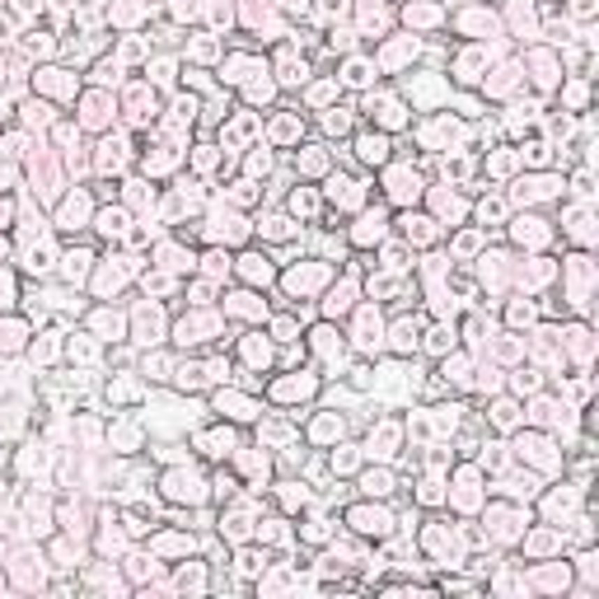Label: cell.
<instances>
[{
    "label": "cell",
    "mask_w": 599,
    "mask_h": 599,
    "mask_svg": "<svg viewBox=\"0 0 599 599\" xmlns=\"http://www.w3.org/2000/svg\"><path fill=\"white\" fill-rule=\"evenodd\" d=\"M323 281H328V267H314V262H309V267H295L286 276L290 290H309V286H323Z\"/></svg>",
    "instance_id": "obj_11"
},
{
    "label": "cell",
    "mask_w": 599,
    "mask_h": 599,
    "mask_svg": "<svg viewBox=\"0 0 599 599\" xmlns=\"http://www.w3.org/2000/svg\"><path fill=\"white\" fill-rule=\"evenodd\" d=\"M10 300H15V286H10V276H0V309H5Z\"/></svg>",
    "instance_id": "obj_52"
},
{
    "label": "cell",
    "mask_w": 599,
    "mask_h": 599,
    "mask_svg": "<svg viewBox=\"0 0 599 599\" xmlns=\"http://www.w3.org/2000/svg\"><path fill=\"white\" fill-rule=\"evenodd\" d=\"M258 538H267V543H290V524L267 520V524H258Z\"/></svg>",
    "instance_id": "obj_22"
},
{
    "label": "cell",
    "mask_w": 599,
    "mask_h": 599,
    "mask_svg": "<svg viewBox=\"0 0 599 599\" xmlns=\"http://www.w3.org/2000/svg\"><path fill=\"white\" fill-rule=\"evenodd\" d=\"M98 332H112V337H117V332H122V318L117 314H98Z\"/></svg>",
    "instance_id": "obj_48"
},
{
    "label": "cell",
    "mask_w": 599,
    "mask_h": 599,
    "mask_svg": "<svg viewBox=\"0 0 599 599\" xmlns=\"http://www.w3.org/2000/svg\"><path fill=\"white\" fill-rule=\"evenodd\" d=\"M225 71H230V75H225V80H230V84H244V80H249V75H258L262 66L253 61V57H235V61L225 66Z\"/></svg>",
    "instance_id": "obj_16"
},
{
    "label": "cell",
    "mask_w": 599,
    "mask_h": 599,
    "mask_svg": "<svg viewBox=\"0 0 599 599\" xmlns=\"http://www.w3.org/2000/svg\"><path fill=\"white\" fill-rule=\"evenodd\" d=\"M491 422L501 426V431H510V426L520 422V417H515V403H496V408H491Z\"/></svg>",
    "instance_id": "obj_35"
},
{
    "label": "cell",
    "mask_w": 599,
    "mask_h": 599,
    "mask_svg": "<svg viewBox=\"0 0 599 599\" xmlns=\"http://www.w3.org/2000/svg\"><path fill=\"white\" fill-rule=\"evenodd\" d=\"M304 501H309V491L300 487V482H286V491H281V505H286V510H295V505H304Z\"/></svg>",
    "instance_id": "obj_36"
},
{
    "label": "cell",
    "mask_w": 599,
    "mask_h": 599,
    "mask_svg": "<svg viewBox=\"0 0 599 599\" xmlns=\"http://www.w3.org/2000/svg\"><path fill=\"white\" fill-rule=\"evenodd\" d=\"M258 131H262V122H258L253 112H239L235 122H230V126L221 131V141H225V145H244V141H253Z\"/></svg>",
    "instance_id": "obj_3"
},
{
    "label": "cell",
    "mask_w": 599,
    "mask_h": 599,
    "mask_svg": "<svg viewBox=\"0 0 599 599\" xmlns=\"http://www.w3.org/2000/svg\"><path fill=\"white\" fill-rule=\"evenodd\" d=\"M244 272H249V281H272L267 258H244Z\"/></svg>",
    "instance_id": "obj_34"
},
{
    "label": "cell",
    "mask_w": 599,
    "mask_h": 599,
    "mask_svg": "<svg viewBox=\"0 0 599 599\" xmlns=\"http://www.w3.org/2000/svg\"><path fill=\"white\" fill-rule=\"evenodd\" d=\"M441 496H445V491H441V478H426L422 491H417V501H422V505H436Z\"/></svg>",
    "instance_id": "obj_37"
},
{
    "label": "cell",
    "mask_w": 599,
    "mask_h": 599,
    "mask_svg": "<svg viewBox=\"0 0 599 599\" xmlns=\"http://www.w3.org/2000/svg\"><path fill=\"white\" fill-rule=\"evenodd\" d=\"M276 71H281V84H304V80H309V66L295 61V57H281Z\"/></svg>",
    "instance_id": "obj_17"
},
{
    "label": "cell",
    "mask_w": 599,
    "mask_h": 599,
    "mask_svg": "<svg viewBox=\"0 0 599 599\" xmlns=\"http://www.w3.org/2000/svg\"><path fill=\"white\" fill-rule=\"evenodd\" d=\"M328 188H332V202H337V206H356V202H361V183L347 178V174H337Z\"/></svg>",
    "instance_id": "obj_13"
},
{
    "label": "cell",
    "mask_w": 599,
    "mask_h": 599,
    "mask_svg": "<svg viewBox=\"0 0 599 599\" xmlns=\"http://www.w3.org/2000/svg\"><path fill=\"white\" fill-rule=\"evenodd\" d=\"M262 235L267 239H290L295 235V225L286 221V216H267V221H262Z\"/></svg>",
    "instance_id": "obj_24"
},
{
    "label": "cell",
    "mask_w": 599,
    "mask_h": 599,
    "mask_svg": "<svg viewBox=\"0 0 599 599\" xmlns=\"http://www.w3.org/2000/svg\"><path fill=\"white\" fill-rule=\"evenodd\" d=\"M394 347H398V351H412V347H417V328H412L408 318H403V323H394Z\"/></svg>",
    "instance_id": "obj_28"
},
{
    "label": "cell",
    "mask_w": 599,
    "mask_h": 599,
    "mask_svg": "<svg viewBox=\"0 0 599 599\" xmlns=\"http://www.w3.org/2000/svg\"><path fill=\"white\" fill-rule=\"evenodd\" d=\"M375 61H370V57H351L347 66H342V80H347L351 89H365V84H375Z\"/></svg>",
    "instance_id": "obj_5"
},
{
    "label": "cell",
    "mask_w": 599,
    "mask_h": 599,
    "mask_svg": "<svg viewBox=\"0 0 599 599\" xmlns=\"http://www.w3.org/2000/svg\"><path fill=\"white\" fill-rule=\"evenodd\" d=\"M356 464H361V459H356V450H351V445H342V454H332V468H337V473H351Z\"/></svg>",
    "instance_id": "obj_39"
},
{
    "label": "cell",
    "mask_w": 599,
    "mask_h": 599,
    "mask_svg": "<svg viewBox=\"0 0 599 599\" xmlns=\"http://www.w3.org/2000/svg\"><path fill=\"white\" fill-rule=\"evenodd\" d=\"M365 351H375L379 342H384V323H379V314L375 309H361V337H356Z\"/></svg>",
    "instance_id": "obj_10"
},
{
    "label": "cell",
    "mask_w": 599,
    "mask_h": 599,
    "mask_svg": "<svg viewBox=\"0 0 599 599\" xmlns=\"http://www.w3.org/2000/svg\"><path fill=\"white\" fill-rule=\"evenodd\" d=\"M384 235H389V221H384V211H365L361 225L351 230V239H356V244H375V239H384Z\"/></svg>",
    "instance_id": "obj_4"
},
{
    "label": "cell",
    "mask_w": 599,
    "mask_h": 599,
    "mask_svg": "<svg viewBox=\"0 0 599 599\" xmlns=\"http://www.w3.org/2000/svg\"><path fill=\"white\" fill-rule=\"evenodd\" d=\"M571 10H576V19H590V15H595V0H576Z\"/></svg>",
    "instance_id": "obj_53"
},
{
    "label": "cell",
    "mask_w": 599,
    "mask_h": 599,
    "mask_svg": "<svg viewBox=\"0 0 599 599\" xmlns=\"http://www.w3.org/2000/svg\"><path fill=\"white\" fill-rule=\"evenodd\" d=\"M501 211H505V206L491 197V202H482V221H501Z\"/></svg>",
    "instance_id": "obj_50"
},
{
    "label": "cell",
    "mask_w": 599,
    "mask_h": 599,
    "mask_svg": "<svg viewBox=\"0 0 599 599\" xmlns=\"http://www.w3.org/2000/svg\"><path fill=\"white\" fill-rule=\"evenodd\" d=\"M276 342H290V337H295V318H276Z\"/></svg>",
    "instance_id": "obj_45"
},
{
    "label": "cell",
    "mask_w": 599,
    "mask_h": 599,
    "mask_svg": "<svg viewBox=\"0 0 599 599\" xmlns=\"http://www.w3.org/2000/svg\"><path fill=\"white\" fill-rule=\"evenodd\" d=\"M221 534L235 538V543H239V538H249L253 534V515H249V510H225V515H221Z\"/></svg>",
    "instance_id": "obj_8"
},
{
    "label": "cell",
    "mask_w": 599,
    "mask_h": 599,
    "mask_svg": "<svg viewBox=\"0 0 599 599\" xmlns=\"http://www.w3.org/2000/svg\"><path fill=\"white\" fill-rule=\"evenodd\" d=\"M510 389H515V394H534L538 389V370H515V375H510Z\"/></svg>",
    "instance_id": "obj_30"
},
{
    "label": "cell",
    "mask_w": 599,
    "mask_h": 599,
    "mask_svg": "<svg viewBox=\"0 0 599 599\" xmlns=\"http://www.w3.org/2000/svg\"><path fill=\"white\" fill-rule=\"evenodd\" d=\"M267 567V552H262V557H258V552H244V557H239V571H244V576H253V571H262Z\"/></svg>",
    "instance_id": "obj_41"
},
{
    "label": "cell",
    "mask_w": 599,
    "mask_h": 599,
    "mask_svg": "<svg viewBox=\"0 0 599 599\" xmlns=\"http://www.w3.org/2000/svg\"><path fill=\"white\" fill-rule=\"evenodd\" d=\"M431 225L436 221H426V216H417V221H403V230H408V239H417V244H431V239H436V230H431Z\"/></svg>",
    "instance_id": "obj_21"
},
{
    "label": "cell",
    "mask_w": 599,
    "mask_h": 599,
    "mask_svg": "<svg viewBox=\"0 0 599 599\" xmlns=\"http://www.w3.org/2000/svg\"><path fill=\"white\" fill-rule=\"evenodd\" d=\"M108 394L117 398V403H131V398H141V384H136V379H117Z\"/></svg>",
    "instance_id": "obj_33"
},
{
    "label": "cell",
    "mask_w": 599,
    "mask_h": 599,
    "mask_svg": "<svg viewBox=\"0 0 599 599\" xmlns=\"http://www.w3.org/2000/svg\"><path fill=\"white\" fill-rule=\"evenodd\" d=\"M314 351L318 356H342V337L332 328H314Z\"/></svg>",
    "instance_id": "obj_15"
},
{
    "label": "cell",
    "mask_w": 599,
    "mask_h": 599,
    "mask_svg": "<svg viewBox=\"0 0 599 599\" xmlns=\"http://www.w3.org/2000/svg\"><path fill=\"white\" fill-rule=\"evenodd\" d=\"M61 262H66V267H61V272H66V281H84V272H89V262H94V258L80 249V253H66Z\"/></svg>",
    "instance_id": "obj_14"
},
{
    "label": "cell",
    "mask_w": 599,
    "mask_h": 599,
    "mask_svg": "<svg viewBox=\"0 0 599 599\" xmlns=\"http://www.w3.org/2000/svg\"><path fill=\"white\" fill-rule=\"evenodd\" d=\"M43 89L47 94H75V80H66V71H43Z\"/></svg>",
    "instance_id": "obj_19"
},
{
    "label": "cell",
    "mask_w": 599,
    "mask_h": 599,
    "mask_svg": "<svg viewBox=\"0 0 599 599\" xmlns=\"http://www.w3.org/2000/svg\"><path fill=\"white\" fill-rule=\"evenodd\" d=\"M197 445H202L206 454H235V431H206V436H197Z\"/></svg>",
    "instance_id": "obj_12"
},
{
    "label": "cell",
    "mask_w": 599,
    "mask_h": 599,
    "mask_svg": "<svg viewBox=\"0 0 599 599\" xmlns=\"http://www.w3.org/2000/svg\"><path fill=\"white\" fill-rule=\"evenodd\" d=\"M328 98H337V84H314L309 89V103H328Z\"/></svg>",
    "instance_id": "obj_43"
},
{
    "label": "cell",
    "mask_w": 599,
    "mask_h": 599,
    "mask_svg": "<svg viewBox=\"0 0 599 599\" xmlns=\"http://www.w3.org/2000/svg\"><path fill=\"white\" fill-rule=\"evenodd\" d=\"M365 491H370V496H389V491H394V478L384 473V468H379V473H365Z\"/></svg>",
    "instance_id": "obj_26"
},
{
    "label": "cell",
    "mask_w": 599,
    "mask_h": 599,
    "mask_svg": "<svg viewBox=\"0 0 599 599\" xmlns=\"http://www.w3.org/2000/svg\"><path fill=\"white\" fill-rule=\"evenodd\" d=\"M454 347V332L450 328H431L426 332V351H436V356H441V351H450Z\"/></svg>",
    "instance_id": "obj_25"
},
{
    "label": "cell",
    "mask_w": 599,
    "mask_h": 599,
    "mask_svg": "<svg viewBox=\"0 0 599 599\" xmlns=\"http://www.w3.org/2000/svg\"><path fill=\"white\" fill-rule=\"evenodd\" d=\"M323 126H328L332 136H347V131H351V112L347 108H332L328 117H323Z\"/></svg>",
    "instance_id": "obj_27"
},
{
    "label": "cell",
    "mask_w": 599,
    "mask_h": 599,
    "mask_svg": "<svg viewBox=\"0 0 599 599\" xmlns=\"http://www.w3.org/2000/svg\"><path fill=\"white\" fill-rule=\"evenodd\" d=\"M290 211H295V216H314V211H318V192L295 188V192H290Z\"/></svg>",
    "instance_id": "obj_18"
},
{
    "label": "cell",
    "mask_w": 599,
    "mask_h": 599,
    "mask_svg": "<svg viewBox=\"0 0 599 599\" xmlns=\"http://www.w3.org/2000/svg\"><path fill=\"white\" fill-rule=\"evenodd\" d=\"M314 436H318V441H332V436H342V422H332V417H323V422L314 426Z\"/></svg>",
    "instance_id": "obj_42"
},
{
    "label": "cell",
    "mask_w": 599,
    "mask_h": 599,
    "mask_svg": "<svg viewBox=\"0 0 599 599\" xmlns=\"http://www.w3.org/2000/svg\"><path fill=\"white\" fill-rule=\"evenodd\" d=\"M216 408H221L230 422H249V417H258V403L244 398V394H221V398H216Z\"/></svg>",
    "instance_id": "obj_6"
},
{
    "label": "cell",
    "mask_w": 599,
    "mask_h": 599,
    "mask_svg": "<svg viewBox=\"0 0 599 599\" xmlns=\"http://www.w3.org/2000/svg\"><path fill=\"white\" fill-rule=\"evenodd\" d=\"M389 197H398V202H417V197H422V178L408 174V169H398V174L389 178Z\"/></svg>",
    "instance_id": "obj_7"
},
{
    "label": "cell",
    "mask_w": 599,
    "mask_h": 599,
    "mask_svg": "<svg viewBox=\"0 0 599 599\" xmlns=\"http://www.w3.org/2000/svg\"><path fill=\"white\" fill-rule=\"evenodd\" d=\"M244 356H249L253 365H267L272 361V347H267V342H258V337H249V342H244Z\"/></svg>",
    "instance_id": "obj_32"
},
{
    "label": "cell",
    "mask_w": 599,
    "mask_h": 599,
    "mask_svg": "<svg viewBox=\"0 0 599 599\" xmlns=\"http://www.w3.org/2000/svg\"><path fill=\"white\" fill-rule=\"evenodd\" d=\"M276 136H281V141H295V136H300V122H295V117H281V122H276Z\"/></svg>",
    "instance_id": "obj_44"
},
{
    "label": "cell",
    "mask_w": 599,
    "mask_h": 599,
    "mask_svg": "<svg viewBox=\"0 0 599 599\" xmlns=\"http://www.w3.org/2000/svg\"><path fill=\"white\" fill-rule=\"evenodd\" d=\"M520 225V230H515V239H529V244H543V239H548V230H543V221H534V216H529V221H515Z\"/></svg>",
    "instance_id": "obj_23"
},
{
    "label": "cell",
    "mask_w": 599,
    "mask_h": 599,
    "mask_svg": "<svg viewBox=\"0 0 599 599\" xmlns=\"http://www.w3.org/2000/svg\"><path fill=\"white\" fill-rule=\"evenodd\" d=\"M529 318H534V304H515L510 309V323H529Z\"/></svg>",
    "instance_id": "obj_51"
},
{
    "label": "cell",
    "mask_w": 599,
    "mask_h": 599,
    "mask_svg": "<svg viewBox=\"0 0 599 599\" xmlns=\"http://www.w3.org/2000/svg\"><path fill=\"white\" fill-rule=\"evenodd\" d=\"M216 52H221V47H216V38H206V33L197 38V43H192V57H197V61H211Z\"/></svg>",
    "instance_id": "obj_40"
},
{
    "label": "cell",
    "mask_w": 599,
    "mask_h": 599,
    "mask_svg": "<svg viewBox=\"0 0 599 599\" xmlns=\"http://www.w3.org/2000/svg\"><path fill=\"white\" fill-rule=\"evenodd\" d=\"M155 84H174V61H155Z\"/></svg>",
    "instance_id": "obj_47"
},
{
    "label": "cell",
    "mask_w": 599,
    "mask_h": 599,
    "mask_svg": "<svg viewBox=\"0 0 599 599\" xmlns=\"http://www.w3.org/2000/svg\"><path fill=\"white\" fill-rule=\"evenodd\" d=\"M29 52H43V57H47V52H52V38H47V33H29Z\"/></svg>",
    "instance_id": "obj_46"
},
{
    "label": "cell",
    "mask_w": 599,
    "mask_h": 599,
    "mask_svg": "<svg viewBox=\"0 0 599 599\" xmlns=\"http://www.w3.org/2000/svg\"><path fill=\"white\" fill-rule=\"evenodd\" d=\"M84 216H89V197H84V192L61 206V225H66V230H71V221H84Z\"/></svg>",
    "instance_id": "obj_20"
},
{
    "label": "cell",
    "mask_w": 599,
    "mask_h": 599,
    "mask_svg": "<svg viewBox=\"0 0 599 599\" xmlns=\"http://www.w3.org/2000/svg\"><path fill=\"white\" fill-rule=\"evenodd\" d=\"M347 524L365 538H389L394 534V515H389L384 505H356V510H347Z\"/></svg>",
    "instance_id": "obj_1"
},
{
    "label": "cell",
    "mask_w": 599,
    "mask_h": 599,
    "mask_svg": "<svg viewBox=\"0 0 599 599\" xmlns=\"http://www.w3.org/2000/svg\"><path fill=\"white\" fill-rule=\"evenodd\" d=\"M164 496H169V501L202 505L206 501V482L192 473V468H174V473H164Z\"/></svg>",
    "instance_id": "obj_2"
},
{
    "label": "cell",
    "mask_w": 599,
    "mask_h": 599,
    "mask_svg": "<svg viewBox=\"0 0 599 599\" xmlns=\"http://www.w3.org/2000/svg\"><path fill=\"white\" fill-rule=\"evenodd\" d=\"M356 155H361V164H389V141L384 136H361Z\"/></svg>",
    "instance_id": "obj_9"
},
{
    "label": "cell",
    "mask_w": 599,
    "mask_h": 599,
    "mask_svg": "<svg viewBox=\"0 0 599 599\" xmlns=\"http://www.w3.org/2000/svg\"><path fill=\"white\" fill-rule=\"evenodd\" d=\"M249 169H253V174H267V169H272V155H267V150H262V155H253Z\"/></svg>",
    "instance_id": "obj_49"
},
{
    "label": "cell",
    "mask_w": 599,
    "mask_h": 599,
    "mask_svg": "<svg viewBox=\"0 0 599 599\" xmlns=\"http://www.w3.org/2000/svg\"><path fill=\"white\" fill-rule=\"evenodd\" d=\"M520 155H524V164H534V169H543V164H548V141H529V145L520 150Z\"/></svg>",
    "instance_id": "obj_31"
},
{
    "label": "cell",
    "mask_w": 599,
    "mask_h": 599,
    "mask_svg": "<svg viewBox=\"0 0 599 599\" xmlns=\"http://www.w3.org/2000/svg\"><path fill=\"white\" fill-rule=\"evenodd\" d=\"M347 309H351V286H342L328 295V314H347Z\"/></svg>",
    "instance_id": "obj_38"
},
{
    "label": "cell",
    "mask_w": 599,
    "mask_h": 599,
    "mask_svg": "<svg viewBox=\"0 0 599 599\" xmlns=\"http://www.w3.org/2000/svg\"><path fill=\"white\" fill-rule=\"evenodd\" d=\"M122 230H126L122 211H103V216H98V235H122Z\"/></svg>",
    "instance_id": "obj_29"
}]
</instances>
